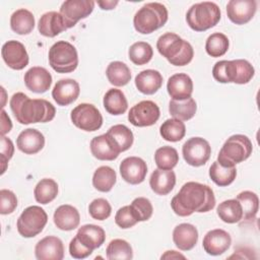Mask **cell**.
Listing matches in <instances>:
<instances>
[{
    "mask_svg": "<svg viewBox=\"0 0 260 260\" xmlns=\"http://www.w3.org/2000/svg\"><path fill=\"white\" fill-rule=\"evenodd\" d=\"M16 145L25 154H36L45 146V137L39 130L27 128L17 136Z\"/></svg>",
    "mask_w": 260,
    "mask_h": 260,
    "instance_id": "7402d4cb",
    "label": "cell"
},
{
    "mask_svg": "<svg viewBox=\"0 0 260 260\" xmlns=\"http://www.w3.org/2000/svg\"><path fill=\"white\" fill-rule=\"evenodd\" d=\"M70 119L77 128L93 132L99 130L103 125V116L98 108L91 104L82 103L76 106L70 114Z\"/></svg>",
    "mask_w": 260,
    "mask_h": 260,
    "instance_id": "30bf717a",
    "label": "cell"
},
{
    "mask_svg": "<svg viewBox=\"0 0 260 260\" xmlns=\"http://www.w3.org/2000/svg\"><path fill=\"white\" fill-rule=\"evenodd\" d=\"M1 55L6 65L14 70L23 69L29 61L24 45L15 40L8 41L2 46Z\"/></svg>",
    "mask_w": 260,
    "mask_h": 260,
    "instance_id": "5bb4252c",
    "label": "cell"
},
{
    "mask_svg": "<svg viewBox=\"0 0 260 260\" xmlns=\"http://www.w3.org/2000/svg\"><path fill=\"white\" fill-rule=\"evenodd\" d=\"M115 222L121 229H130L134 226L138 221L130 205L123 206L118 209L115 215Z\"/></svg>",
    "mask_w": 260,
    "mask_h": 260,
    "instance_id": "7dc6e473",
    "label": "cell"
},
{
    "mask_svg": "<svg viewBox=\"0 0 260 260\" xmlns=\"http://www.w3.org/2000/svg\"><path fill=\"white\" fill-rule=\"evenodd\" d=\"M38 29L39 32L44 37L54 38L60 32L66 30L67 27L60 12L49 11L40 17Z\"/></svg>",
    "mask_w": 260,
    "mask_h": 260,
    "instance_id": "d4e9b609",
    "label": "cell"
},
{
    "mask_svg": "<svg viewBox=\"0 0 260 260\" xmlns=\"http://www.w3.org/2000/svg\"><path fill=\"white\" fill-rule=\"evenodd\" d=\"M236 199L241 203L243 210V219H254L259 209V198L257 194L252 191H243L238 194Z\"/></svg>",
    "mask_w": 260,
    "mask_h": 260,
    "instance_id": "ab89813d",
    "label": "cell"
},
{
    "mask_svg": "<svg viewBox=\"0 0 260 260\" xmlns=\"http://www.w3.org/2000/svg\"><path fill=\"white\" fill-rule=\"evenodd\" d=\"M35 255L38 260H62L64 257L63 242L58 237L47 236L37 243Z\"/></svg>",
    "mask_w": 260,
    "mask_h": 260,
    "instance_id": "ac0fdd59",
    "label": "cell"
},
{
    "mask_svg": "<svg viewBox=\"0 0 260 260\" xmlns=\"http://www.w3.org/2000/svg\"><path fill=\"white\" fill-rule=\"evenodd\" d=\"M119 169L122 179L131 185L142 183L147 174L146 162L138 156L124 158L121 161Z\"/></svg>",
    "mask_w": 260,
    "mask_h": 260,
    "instance_id": "9a60e30c",
    "label": "cell"
},
{
    "mask_svg": "<svg viewBox=\"0 0 260 260\" xmlns=\"http://www.w3.org/2000/svg\"><path fill=\"white\" fill-rule=\"evenodd\" d=\"M173 241L182 251L192 250L198 241V231L191 223H180L173 231Z\"/></svg>",
    "mask_w": 260,
    "mask_h": 260,
    "instance_id": "603a6c76",
    "label": "cell"
},
{
    "mask_svg": "<svg viewBox=\"0 0 260 260\" xmlns=\"http://www.w3.org/2000/svg\"><path fill=\"white\" fill-rule=\"evenodd\" d=\"M12 128V123L9 116L6 114L4 110L1 112V135H5Z\"/></svg>",
    "mask_w": 260,
    "mask_h": 260,
    "instance_id": "816d5d0a",
    "label": "cell"
},
{
    "mask_svg": "<svg viewBox=\"0 0 260 260\" xmlns=\"http://www.w3.org/2000/svg\"><path fill=\"white\" fill-rule=\"evenodd\" d=\"M16 206V195L8 189H2L0 191V213L3 215L10 214L15 210Z\"/></svg>",
    "mask_w": 260,
    "mask_h": 260,
    "instance_id": "c3c4849f",
    "label": "cell"
},
{
    "mask_svg": "<svg viewBox=\"0 0 260 260\" xmlns=\"http://www.w3.org/2000/svg\"><path fill=\"white\" fill-rule=\"evenodd\" d=\"M209 177L217 186L225 187L235 181L237 177V169L236 167L222 166L215 160L209 168Z\"/></svg>",
    "mask_w": 260,
    "mask_h": 260,
    "instance_id": "d590c367",
    "label": "cell"
},
{
    "mask_svg": "<svg viewBox=\"0 0 260 260\" xmlns=\"http://www.w3.org/2000/svg\"><path fill=\"white\" fill-rule=\"evenodd\" d=\"M106 253L109 260H130L133 258V250L131 245L122 239L112 240L106 249Z\"/></svg>",
    "mask_w": 260,
    "mask_h": 260,
    "instance_id": "7bdbcfd3",
    "label": "cell"
},
{
    "mask_svg": "<svg viewBox=\"0 0 260 260\" xmlns=\"http://www.w3.org/2000/svg\"><path fill=\"white\" fill-rule=\"evenodd\" d=\"M230 42L228 37L222 32L211 34L205 43V51L211 57L223 56L229 50Z\"/></svg>",
    "mask_w": 260,
    "mask_h": 260,
    "instance_id": "b9f144b4",
    "label": "cell"
},
{
    "mask_svg": "<svg viewBox=\"0 0 260 260\" xmlns=\"http://www.w3.org/2000/svg\"><path fill=\"white\" fill-rule=\"evenodd\" d=\"M35 199L41 204L52 202L58 195V184L53 179L45 178L38 182L34 190Z\"/></svg>",
    "mask_w": 260,
    "mask_h": 260,
    "instance_id": "74e56055",
    "label": "cell"
},
{
    "mask_svg": "<svg viewBox=\"0 0 260 260\" xmlns=\"http://www.w3.org/2000/svg\"><path fill=\"white\" fill-rule=\"evenodd\" d=\"M156 49L162 57L175 66L189 64L194 56L191 44L174 32L161 35L156 42Z\"/></svg>",
    "mask_w": 260,
    "mask_h": 260,
    "instance_id": "3957f363",
    "label": "cell"
},
{
    "mask_svg": "<svg viewBox=\"0 0 260 260\" xmlns=\"http://www.w3.org/2000/svg\"><path fill=\"white\" fill-rule=\"evenodd\" d=\"M104 108L106 111L114 116L123 115L128 109V102L121 89L111 88L104 96Z\"/></svg>",
    "mask_w": 260,
    "mask_h": 260,
    "instance_id": "1f68e13d",
    "label": "cell"
},
{
    "mask_svg": "<svg viewBox=\"0 0 260 260\" xmlns=\"http://www.w3.org/2000/svg\"><path fill=\"white\" fill-rule=\"evenodd\" d=\"M106 134L119 153L128 150L132 146L134 141L132 131L123 124H117L112 126Z\"/></svg>",
    "mask_w": 260,
    "mask_h": 260,
    "instance_id": "f1b7e54d",
    "label": "cell"
},
{
    "mask_svg": "<svg viewBox=\"0 0 260 260\" xmlns=\"http://www.w3.org/2000/svg\"><path fill=\"white\" fill-rule=\"evenodd\" d=\"M92 0H67L61 4L60 14L62 15L67 29L73 27L80 19L87 17L94 8Z\"/></svg>",
    "mask_w": 260,
    "mask_h": 260,
    "instance_id": "4fadbf2b",
    "label": "cell"
},
{
    "mask_svg": "<svg viewBox=\"0 0 260 260\" xmlns=\"http://www.w3.org/2000/svg\"><path fill=\"white\" fill-rule=\"evenodd\" d=\"M48 222L46 211L38 205L26 207L19 215L16 228L23 238H34L39 235Z\"/></svg>",
    "mask_w": 260,
    "mask_h": 260,
    "instance_id": "9c48e42d",
    "label": "cell"
},
{
    "mask_svg": "<svg viewBox=\"0 0 260 260\" xmlns=\"http://www.w3.org/2000/svg\"><path fill=\"white\" fill-rule=\"evenodd\" d=\"M134 214L136 215L138 221L148 220L153 212V207L149 199L145 197H137L130 204Z\"/></svg>",
    "mask_w": 260,
    "mask_h": 260,
    "instance_id": "f6af8a7d",
    "label": "cell"
},
{
    "mask_svg": "<svg viewBox=\"0 0 260 260\" xmlns=\"http://www.w3.org/2000/svg\"><path fill=\"white\" fill-rule=\"evenodd\" d=\"M215 206V197L211 187L198 182L185 183L173 197L171 207L179 216H189L194 212H207Z\"/></svg>",
    "mask_w": 260,
    "mask_h": 260,
    "instance_id": "6da1fadb",
    "label": "cell"
},
{
    "mask_svg": "<svg viewBox=\"0 0 260 260\" xmlns=\"http://www.w3.org/2000/svg\"><path fill=\"white\" fill-rule=\"evenodd\" d=\"M81 244L90 250L100 248L106 241V233L103 228L95 224H84L78 229L75 235Z\"/></svg>",
    "mask_w": 260,
    "mask_h": 260,
    "instance_id": "4316f807",
    "label": "cell"
},
{
    "mask_svg": "<svg viewBox=\"0 0 260 260\" xmlns=\"http://www.w3.org/2000/svg\"><path fill=\"white\" fill-rule=\"evenodd\" d=\"M91 154L100 160H114L119 156V152L115 149L112 141L107 134L95 136L90 141Z\"/></svg>",
    "mask_w": 260,
    "mask_h": 260,
    "instance_id": "f546056e",
    "label": "cell"
},
{
    "mask_svg": "<svg viewBox=\"0 0 260 260\" xmlns=\"http://www.w3.org/2000/svg\"><path fill=\"white\" fill-rule=\"evenodd\" d=\"M176 185V174L172 170L156 169L152 172L149 179L151 190L157 195L169 194Z\"/></svg>",
    "mask_w": 260,
    "mask_h": 260,
    "instance_id": "484cf974",
    "label": "cell"
},
{
    "mask_svg": "<svg viewBox=\"0 0 260 260\" xmlns=\"http://www.w3.org/2000/svg\"><path fill=\"white\" fill-rule=\"evenodd\" d=\"M254 74V67L245 59L221 60L216 62L212 68L213 78L220 83L246 84L253 78Z\"/></svg>",
    "mask_w": 260,
    "mask_h": 260,
    "instance_id": "277c9868",
    "label": "cell"
},
{
    "mask_svg": "<svg viewBox=\"0 0 260 260\" xmlns=\"http://www.w3.org/2000/svg\"><path fill=\"white\" fill-rule=\"evenodd\" d=\"M220 9L214 2L203 1L193 4L186 13L187 24L195 31H205L220 20Z\"/></svg>",
    "mask_w": 260,
    "mask_h": 260,
    "instance_id": "52a82bcc",
    "label": "cell"
},
{
    "mask_svg": "<svg viewBox=\"0 0 260 260\" xmlns=\"http://www.w3.org/2000/svg\"><path fill=\"white\" fill-rule=\"evenodd\" d=\"M162 85L161 74L154 69H146L135 77V86L143 94H153Z\"/></svg>",
    "mask_w": 260,
    "mask_h": 260,
    "instance_id": "83f0119b",
    "label": "cell"
},
{
    "mask_svg": "<svg viewBox=\"0 0 260 260\" xmlns=\"http://www.w3.org/2000/svg\"><path fill=\"white\" fill-rule=\"evenodd\" d=\"M218 217L226 223H237L243 219L241 203L237 199L224 200L216 208Z\"/></svg>",
    "mask_w": 260,
    "mask_h": 260,
    "instance_id": "e575fe53",
    "label": "cell"
},
{
    "mask_svg": "<svg viewBox=\"0 0 260 260\" xmlns=\"http://www.w3.org/2000/svg\"><path fill=\"white\" fill-rule=\"evenodd\" d=\"M23 80L25 86L30 91L36 93H44L51 87L52 75L46 68L35 66L25 72Z\"/></svg>",
    "mask_w": 260,
    "mask_h": 260,
    "instance_id": "ffe728a7",
    "label": "cell"
},
{
    "mask_svg": "<svg viewBox=\"0 0 260 260\" xmlns=\"http://www.w3.org/2000/svg\"><path fill=\"white\" fill-rule=\"evenodd\" d=\"M9 106L17 122L23 125L47 123L56 115V109L50 102L44 99H29L23 92L14 93Z\"/></svg>",
    "mask_w": 260,
    "mask_h": 260,
    "instance_id": "7a4b0ae2",
    "label": "cell"
},
{
    "mask_svg": "<svg viewBox=\"0 0 260 260\" xmlns=\"http://www.w3.org/2000/svg\"><path fill=\"white\" fill-rule=\"evenodd\" d=\"M69 253L71 255V257L75 258V259H84L86 257H88L91 253L92 250L88 249L87 247H85L83 244H81L79 242V240L76 238V236L70 241L69 244Z\"/></svg>",
    "mask_w": 260,
    "mask_h": 260,
    "instance_id": "f907efd6",
    "label": "cell"
},
{
    "mask_svg": "<svg viewBox=\"0 0 260 260\" xmlns=\"http://www.w3.org/2000/svg\"><path fill=\"white\" fill-rule=\"evenodd\" d=\"M154 161L160 170H173L179 162V154L172 146H161L155 150Z\"/></svg>",
    "mask_w": 260,
    "mask_h": 260,
    "instance_id": "60d3db41",
    "label": "cell"
},
{
    "mask_svg": "<svg viewBox=\"0 0 260 260\" xmlns=\"http://www.w3.org/2000/svg\"><path fill=\"white\" fill-rule=\"evenodd\" d=\"M118 1H98V5L104 9V10H111V9H114L117 5H118Z\"/></svg>",
    "mask_w": 260,
    "mask_h": 260,
    "instance_id": "db71d44e",
    "label": "cell"
},
{
    "mask_svg": "<svg viewBox=\"0 0 260 260\" xmlns=\"http://www.w3.org/2000/svg\"><path fill=\"white\" fill-rule=\"evenodd\" d=\"M49 64L58 73H69L78 66L76 48L66 41L56 42L49 50Z\"/></svg>",
    "mask_w": 260,
    "mask_h": 260,
    "instance_id": "ba28073f",
    "label": "cell"
},
{
    "mask_svg": "<svg viewBox=\"0 0 260 260\" xmlns=\"http://www.w3.org/2000/svg\"><path fill=\"white\" fill-rule=\"evenodd\" d=\"M88 212L93 219L105 220L111 215L112 207L107 199L96 198L89 203Z\"/></svg>",
    "mask_w": 260,
    "mask_h": 260,
    "instance_id": "bcb514c9",
    "label": "cell"
},
{
    "mask_svg": "<svg viewBox=\"0 0 260 260\" xmlns=\"http://www.w3.org/2000/svg\"><path fill=\"white\" fill-rule=\"evenodd\" d=\"M109 82L114 86H124L131 80L130 68L121 61L111 62L106 70Z\"/></svg>",
    "mask_w": 260,
    "mask_h": 260,
    "instance_id": "836d02e7",
    "label": "cell"
},
{
    "mask_svg": "<svg viewBox=\"0 0 260 260\" xmlns=\"http://www.w3.org/2000/svg\"><path fill=\"white\" fill-rule=\"evenodd\" d=\"M0 159H1V175H3L6 171L7 168V164L9 161V159L12 157L13 153H14V145L13 142L11 141V139H9L8 137H6L5 135H1V139H0Z\"/></svg>",
    "mask_w": 260,
    "mask_h": 260,
    "instance_id": "681fc988",
    "label": "cell"
},
{
    "mask_svg": "<svg viewBox=\"0 0 260 260\" xmlns=\"http://www.w3.org/2000/svg\"><path fill=\"white\" fill-rule=\"evenodd\" d=\"M232 238L228 232L221 229H214L206 233L202 241L204 251L211 256L223 254L231 247Z\"/></svg>",
    "mask_w": 260,
    "mask_h": 260,
    "instance_id": "e0dca14e",
    "label": "cell"
},
{
    "mask_svg": "<svg viewBox=\"0 0 260 260\" xmlns=\"http://www.w3.org/2000/svg\"><path fill=\"white\" fill-rule=\"evenodd\" d=\"M167 90L172 100L183 101L189 99L193 92V81L186 73H176L169 78Z\"/></svg>",
    "mask_w": 260,
    "mask_h": 260,
    "instance_id": "44dd1931",
    "label": "cell"
},
{
    "mask_svg": "<svg viewBox=\"0 0 260 260\" xmlns=\"http://www.w3.org/2000/svg\"><path fill=\"white\" fill-rule=\"evenodd\" d=\"M117 181V175L114 169L109 166L98 168L92 176V186L100 192H109Z\"/></svg>",
    "mask_w": 260,
    "mask_h": 260,
    "instance_id": "8d00e7d4",
    "label": "cell"
},
{
    "mask_svg": "<svg viewBox=\"0 0 260 260\" xmlns=\"http://www.w3.org/2000/svg\"><path fill=\"white\" fill-rule=\"evenodd\" d=\"M253 144L250 138L243 134L230 136L220 148L217 161L225 167H236L252 154Z\"/></svg>",
    "mask_w": 260,
    "mask_h": 260,
    "instance_id": "8992f818",
    "label": "cell"
},
{
    "mask_svg": "<svg viewBox=\"0 0 260 260\" xmlns=\"http://www.w3.org/2000/svg\"><path fill=\"white\" fill-rule=\"evenodd\" d=\"M53 220L61 231H72L79 225L80 214L77 208L69 204L60 205L54 212Z\"/></svg>",
    "mask_w": 260,
    "mask_h": 260,
    "instance_id": "cb8c5ba5",
    "label": "cell"
},
{
    "mask_svg": "<svg viewBox=\"0 0 260 260\" xmlns=\"http://www.w3.org/2000/svg\"><path fill=\"white\" fill-rule=\"evenodd\" d=\"M257 2L255 0H231L226 4V15L235 24H245L255 15Z\"/></svg>",
    "mask_w": 260,
    "mask_h": 260,
    "instance_id": "2e32d148",
    "label": "cell"
},
{
    "mask_svg": "<svg viewBox=\"0 0 260 260\" xmlns=\"http://www.w3.org/2000/svg\"><path fill=\"white\" fill-rule=\"evenodd\" d=\"M161 137L170 142H177L184 138L186 134V126L181 120L172 118L166 120L159 127Z\"/></svg>",
    "mask_w": 260,
    "mask_h": 260,
    "instance_id": "f35d334b",
    "label": "cell"
},
{
    "mask_svg": "<svg viewBox=\"0 0 260 260\" xmlns=\"http://www.w3.org/2000/svg\"><path fill=\"white\" fill-rule=\"evenodd\" d=\"M169 18L167 7L159 2H149L140 7L133 17L136 31L149 35L166 24Z\"/></svg>",
    "mask_w": 260,
    "mask_h": 260,
    "instance_id": "5b68a950",
    "label": "cell"
},
{
    "mask_svg": "<svg viewBox=\"0 0 260 260\" xmlns=\"http://www.w3.org/2000/svg\"><path fill=\"white\" fill-rule=\"evenodd\" d=\"M80 93V87L76 80L71 78L60 79L52 90V98L59 106H68L75 102Z\"/></svg>",
    "mask_w": 260,
    "mask_h": 260,
    "instance_id": "d6986e66",
    "label": "cell"
},
{
    "mask_svg": "<svg viewBox=\"0 0 260 260\" xmlns=\"http://www.w3.org/2000/svg\"><path fill=\"white\" fill-rule=\"evenodd\" d=\"M35 24V16L27 9H17L10 16V27L17 35H28L32 31Z\"/></svg>",
    "mask_w": 260,
    "mask_h": 260,
    "instance_id": "4dcf8cb0",
    "label": "cell"
},
{
    "mask_svg": "<svg viewBox=\"0 0 260 260\" xmlns=\"http://www.w3.org/2000/svg\"><path fill=\"white\" fill-rule=\"evenodd\" d=\"M185 161L192 167L204 166L210 157L211 147L207 140L202 137L189 138L182 147Z\"/></svg>",
    "mask_w": 260,
    "mask_h": 260,
    "instance_id": "8fae6325",
    "label": "cell"
},
{
    "mask_svg": "<svg viewBox=\"0 0 260 260\" xmlns=\"http://www.w3.org/2000/svg\"><path fill=\"white\" fill-rule=\"evenodd\" d=\"M159 116V108L154 102L141 101L130 109L128 120L135 127H148L154 125Z\"/></svg>",
    "mask_w": 260,
    "mask_h": 260,
    "instance_id": "7c38bea8",
    "label": "cell"
},
{
    "mask_svg": "<svg viewBox=\"0 0 260 260\" xmlns=\"http://www.w3.org/2000/svg\"><path fill=\"white\" fill-rule=\"evenodd\" d=\"M185 259L186 257L184 255H182L181 253L175 251V250H171V251H166V253L164 255H161L160 259Z\"/></svg>",
    "mask_w": 260,
    "mask_h": 260,
    "instance_id": "f5cc1de1",
    "label": "cell"
},
{
    "mask_svg": "<svg viewBox=\"0 0 260 260\" xmlns=\"http://www.w3.org/2000/svg\"><path fill=\"white\" fill-rule=\"evenodd\" d=\"M197 111V104L193 98L183 101L171 100L169 104V112L172 117L181 121L192 119Z\"/></svg>",
    "mask_w": 260,
    "mask_h": 260,
    "instance_id": "d6a6232c",
    "label": "cell"
},
{
    "mask_svg": "<svg viewBox=\"0 0 260 260\" xmlns=\"http://www.w3.org/2000/svg\"><path fill=\"white\" fill-rule=\"evenodd\" d=\"M128 56L131 62L135 65H144L151 60L153 50L146 42H136L130 46Z\"/></svg>",
    "mask_w": 260,
    "mask_h": 260,
    "instance_id": "ee69618b",
    "label": "cell"
}]
</instances>
